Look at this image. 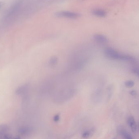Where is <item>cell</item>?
Instances as JSON below:
<instances>
[{"instance_id":"1","label":"cell","mask_w":139,"mask_h":139,"mask_svg":"<svg viewBox=\"0 0 139 139\" xmlns=\"http://www.w3.org/2000/svg\"><path fill=\"white\" fill-rule=\"evenodd\" d=\"M89 60L88 53L83 50L73 53L70 57L69 68L72 71H78L85 67Z\"/></svg>"},{"instance_id":"2","label":"cell","mask_w":139,"mask_h":139,"mask_svg":"<svg viewBox=\"0 0 139 139\" xmlns=\"http://www.w3.org/2000/svg\"><path fill=\"white\" fill-rule=\"evenodd\" d=\"M76 89L72 86H66L53 92L52 97L54 101L63 102L69 100L75 95Z\"/></svg>"},{"instance_id":"3","label":"cell","mask_w":139,"mask_h":139,"mask_svg":"<svg viewBox=\"0 0 139 139\" xmlns=\"http://www.w3.org/2000/svg\"><path fill=\"white\" fill-rule=\"evenodd\" d=\"M21 5L22 2L17 1L10 7L2 19V25L5 27L9 26L16 19L20 12Z\"/></svg>"},{"instance_id":"4","label":"cell","mask_w":139,"mask_h":139,"mask_svg":"<svg viewBox=\"0 0 139 139\" xmlns=\"http://www.w3.org/2000/svg\"><path fill=\"white\" fill-rule=\"evenodd\" d=\"M104 54L106 57L109 59L115 60L133 61L134 58L130 56L121 54L111 47H108L104 50Z\"/></svg>"},{"instance_id":"5","label":"cell","mask_w":139,"mask_h":139,"mask_svg":"<svg viewBox=\"0 0 139 139\" xmlns=\"http://www.w3.org/2000/svg\"><path fill=\"white\" fill-rule=\"evenodd\" d=\"M29 86L26 84L20 86L16 90V94L17 95L22 97L23 101H26L29 99Z\"/></svg>"},{"instance_id":"6","label":"cell","mask_w":139,"mask_h":139,"mask_svg":"<svg viewBox=\"0 0 139 139\" xmlns=\"http://www.w3.org/2000/svg\"><path fill=\"white\" fill-rule=\"evenodd\" d=\"M0 139H11L8 127L6 125H0Z\"/></svg>"},{"instance_id":"7","label":"cell","mask_w":139,"mask_h":139,"mask_svg":"<svg viewBox=\"0 0 139 139\" xmlns=\"http://www.w3.org/2000/svg\"><path fill=\"white\" fill-rule=\"evenodd\" d=\"M57 17H64L68 18H76L79 17V15L75 12H71L69 11H63L57 12L56 13Z\"/></svg>"},{"instance_id":"8","label":"cell","mask_w":139,"mask_h":139,"mask_svg":"<svg viewBox=\"0 0 139 139\" xmlns=\"http://www.w3.org/2000/svg\"><path fill=\"white\" fill-rule=\"evenodd\" d=\"M103 96V90L100 88L96 89L92 92L91 98L95 103L100 101Z\"/></svg>"},{"instance_id":"9","label":"cell","mask_w":139,"mask_h":139,"mask_svg":"<svg viewBox=\"0 0 139 139\" xmlns=\"http://www.w3.org/2000/svg\"><path fill=\"white\" fill-rule=\"evenodd\" d=\"M93 38L97 43L101 44H107L109 42L106 37L101 34H96L93 37Z\"/></svg>"},{"instance_id":"10","label":"cell","mask_w":139,"mask_h":139,"mask_svg":"<svg viewBox=\"0 0 139 139\" xmlns=\"http://www.w3.org/2000/svg\"><path fill=\"white\" fill-rule=\"evenodd\" d=\"M127 122L128 126L131 127L132 132H136L137 130V126L133 117L129 116L127 118Z\"/></svg>"},{"instance_id":"11","label":"cell","mask_w":139,"mask_h":139,"mask_svg":"<svg viewBox=\"0 0 139 139\" xmlns=\"http://www.w3.org/2000/svg\"><path fill=\"white\" fill-rule=\"evenodd\" d=\"M92 13L94 16L99 17H105L106 15V13L103 10H95L93 11Z\"/></svg>"},{"instance_id":"12","label":"cell","mask_w":139,"mask_h":139,"mask_svg":"<svg viewBox=\"0 0 139 139\" xmlns=\"http://www.w3.org/2000/svg\"><path fill=\"white\" fill-rule=\"evenodd\" d=\"M57 62H58L57 57L55 56H53L50 59L48 63L50 65H51V66H53L57 64Z\"/></svg>"},{"instance_id":"13","label":"cell","mask_w":139,"mask_h":139,"mask_svg":"<svg viewBox=\"0 0 139 139\" xmlns=\"http://www.w3.org/2000/svg\"><path fill=\"white\" fill-rule=\"evenodd\" d=\"M30 130L29 127H22L20 130V131L22 134L27 135L30 132Z\"/></svg>"},{"instance_id":"14","label":"cell","mask_w":139,"mask_h":139,"mask_svg":"<svg viewBox=\"0 0 139 139\" xmlns=\"http://www.w3.org/2000/svg\"><path fill=\"white\" fill-rule=\"evenodd\" d=\"M135 85V83L133 81H126L125 83V85L127 87H128V88H131V87H133Z\"/></svg>"},{"instance_id":"15","label":"cell","mask_w":139,"mask_h":139,"mask_svg":"<svg viewBox=\"0 0 139 139\" xmlns=\"http://www.w3.org/2000/svg\"><path fill=\"white\" fill-rule=\"evenodd\" d=\"M112 86H109L107 88V98L109 99L111 97L113 93Z\"/></svg>"},{"instance_id":"16","label":"cell","mask_w":139,"mask_h":139,"mask_svg":"<svg viewBox=\"0 0 139 139\" xmlns=\"http://www.w3.org/2000/svg\"><path fill=\"white\" fill-rule=\"evenodd\" d=\"M121 133L125 139H133L132 137L129 134L127 133V132H126V131H122Z\"/></svg>"},{"instance_id":"17","label":"cell","mask_w":139,"mask_h":139,"mask_svg":"<svg viewBox=\"0 0 139 139\" xmlns=\"http://www.w3.org/2000/svg\"><path fill=\"white\" fill-rule=\"evenodd\" d=\"M90 133L89 131H86L84 132L82 135V137L84 139H87L90 136Z\"/></svg>"},{"instance_id":"18","label":"cell","mask_w":139,"mask_h":139,"mask_svg":"<svg viewBox=\"0 0 139 139\" xmlns=\"http://www.w3.org/2000/svg\"><path fill=\"white\" fill-rule=\"evenodd\" d=\"M60 120V116L59 114H56L54 117H53V120L55 122H57L58 121H59Z\"/></svg>"},{"instance_id":"19","label":"cell","mask_w":139,"mask_h":139,"mask_svg":"<svg viewBox=\"0 0 139 139\" xmlns=\"http://www.w3.org/2000/svg\"><path fill=\"white\" fill-rule=\"evenodd\" d=\"M130 94L132 96H135L137 94V92L135 90H132L130 92Z\"/></svg>"},{"instance_id":"20","label":"cell","mask_w":139,"mask_h":139,"mask_svg":"<svg viewBox=\"0 0 139 139\" xmlns=\"http://www.w3.org/2000/svg\"><path fill=\"white\" fill-rule=\"evenodd\" d=\"M133 72L137 74L139 76V70H136V69H135L134 70H133Z\"/></svg>"},{"instance_id":"21","label":"cell","mask_w":139,"mask_h":139,"mask_svg":"<svg viewBox=\"0 0 139 139\" xmlns=\"http://www.w3.org/2000/svg\"><path fill=\"white\" fill-rule=\"evenodd\" d=\"M14 139H21V138H20L19 137H17V138H14Z\"/></svg>"},{"instance_id":"22","label":"cell","mask_w":139,"mask_h":139,"mask_svg":"<svg viewBox=\"0 0 139 139\" xmlns=\"http://www.w3.org/2000/svg\"><path fill=\"white\" fill-rule=\"evenodd\" d=\"M1 7V5H0V7Z\"/></svg>"}]
</instances>
